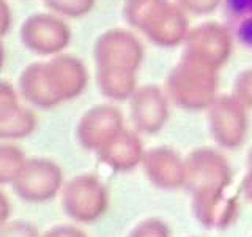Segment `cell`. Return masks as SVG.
Masks as SVG:
<instances>
[{
	"label": "cell",
	"mask_w": 252,
	"mask_h": 237,
	"mask_svg": "<svg viewBox=\"0 0 252 237\" xmlns=\"http://www.w3.org/2000/svg\"><path fill=\"white\" fill-rule=\"evenodd\" d=\"M36 126L35 114L30 109L19 106V109L8 118L5 123L0 125V139H22L33 133Z\"/></svg>",
	"instance_id": "cell-10"
},
{
	"label": "cell",
	"mask_w": 252,
	"mask_h": 237,
	"mask_svg": "<svg viewBox=\"0 0 252 237\" xmlns=\"http://www.w3.org/2000/svg\"><path fill=\"white\" fill-rule=\"evenodd\" d=\"M3 60H5V49H3L2 41H0V70L3 67Z\"/></svg>",
	"instance_id": "cell-19"
},
{
	"label": "cell",
	"mask_w": 252,
	"mask_h": 237,
	"mask_svg": "<svg viewBox=\"0 0 252 237\" xmlns=\"http://www.w3.org/2000/svg\"><path fill=\"white\" fill-rule=\"evenodd\" d=\"M87 84V70L81 59L69 54L55 55L47 62H35L22 70L19 92L36 108L49 109L77 97Z\"/></svg>",
	"instance_id": "cell-1"
},
{
	"label": "cell",
	"mask_w": 252,
	"mask_h": 237,
	"mask_svg": "<svg viewBox=\"0 0 252 237\" xmlns=\"http://www.w3.org/2000/svg\"><path fill=\"white\" fill-rule=\"evenodd\" d=\"M222 5L232 37L252 49V0H222Z\"/></svg>",
	"instance_id": "cell-8"
},
{
	"label": "cell",
	"mask_w": 252,
	"mask_h": 237,
	"mask_svg": "<svg viewBox=\"0 0 252 237\" xmlns=\"http://www.w3.org/2000/svg\"><path fill=\"white\" fill-rule=\"evenodd\" d=\"M185 57L216 67L224 63L232 52L233 37L225 24L207 21L189 29L185 38Z\"/></svg>",
	"instance_id": "cell-4"
},
{
	"label": "cell",
	"mask_w": 252,
	"mask_h": 237,
	"mask_svg": "<svg viewBox=\"0 0 252 237\" xmlns=\"http://www.w3.org/2000/svg\"><path fill=\"white\" fill-rule=\"evenodd\" d=\"M43 237H84V236L73 228L59 226V228L51 229V231H47Z\"/></svg>",
	"instance_id": "cell-17"
},
{
	"label": "cell",
	"mask_w": 252,
	"mask_h": 237,
	"mask_svg": "<svg viewBox=\"0 0 252 237\" xmlns=\"http://www.w3.org/2000/svg\"><path fill=\"white\" fill-rule=\"evenodd\" d=\"M11 24V11L10 6H8L6 0H0V38H2L8 29H10Z\"/></svg>",
	"instance_id": "cell-16"
},
{
	"label": "cell",
	"mask_w": 252,
	"mask_h": 237,
	"mask_svg": "<svg viewBox=\"0 0 252 237\" xmlns=\"http://www.w3.org/2000/svg\"><path fill=\"white\" fill-rule=\"evenodd\" d=\"M10 212H11L10 201H8V198L3 192H0V228L10 218Z\"/></svg>",
	"instance_id": "cell-18"
},
{
	"label": "cell",
	"mask_w": 252,
	"mask_h": 237,
	"mask_svg": "<svg viewBox=\"0 0 252 237\" xmlns=\"http://www.w3.org/2000/svg\"><path fill=\"white\" fill-rule=\"evenodd\" d=\"M0 237H39L38 229L29 221L14 220L6 221L0 228Z\"/></svg>",
	"instance_id": "cell-15"
},
{
	"label": "cell",
	"mask_w": 252,
	"mask_h": 237,
	"mask_svg": "<svg viewBox=\"0 0 252 237\" xmlns=\"http://www.w3.org/2000/svg\"><path fill=\"white\" fill-rule=\"evenodd\" d=\"M123 19L158 46L185 41L189 32L188 13L175 0H125Z\"/></svg>",
	"instance_id": "cell-3"
},
{
	"label": "cell",
	"mask_w": 252,
	"mask_h": 237,
	"mask_svg": "<svg viewBox=\"0 0 252 237\" xmlns=\"http://www.w3.org/2000/svg\"><path fill=\"white\" fill-rule=\"evenodd\" d=\"M18 93H16L14 87L0 79V125L5 123L16 111L19 109Z\"/></svg>",
	"instance_id": "cell-13"
},
{
	"label": "cell",
	"mask_w": 252,
	"mask_h": 237,
	"mask_svg": "<svg viewBox=\"0 0 252 237\" xmlns=\"http://www.w3.org/2000/svg\"><path fill=\"white\" fill-rule=\"evenodd\" d=\"M175 2L188 14L205 16L215 13L218 6L222 3V0H175Z\"/></svg>",
	"instance_id": "cell-14"
},
{
	"label": "cell",
	"mask_w": 252,
	"mask_h": 237,
	"mask_svg": "<svg viewBox=\"0 0 252 237\" xmlns=\"http://www.w3.org/2000/svg\"><path fill=\"white\" fill-rule=\"evenodd\" d=\"M117 120L115 109L109 106H96L90 109L79 123V138H81L84 146H93L99 139L101 134H104L112 123Z\"/></svg>",
	"instance_id": "cell-9"
},
{
	"label": "cell",
	"mask_w": 252,
	"mask_h": 237,
	"mask_svg": "<svg viewBox=\"0 0 252 237\" xmlns=\"http://www.w3.org/2000/svg\"><path fill=\"white\" fill-rule=\"evenodd\" d=\"M93 57L101 92L110 98L122 100L132 89L134 71L144 57V47L132 32L109 29L94 41Z\"/></svg>",
	"instance_id": "cell-2"
},
{
	"label": "cell",
	"mask_w": 252,
	"mask_h": 237,
	"mask_svg": "<svg viewBox=\"0 0 252 237\" xmlns=\"http://www.w3.org/2000/svg\"><path fill=\"white\" fill-rule=\"evenodd\" d=\"M99 188L92 179L81 177L66 187L63 205L69 215L79 220H90L99 210Z\"/></svg>",
	"instance_id": "cell-7"
},
{
	"label": "cell",
	"mask_w": 252,
	"mask_h": 237,
	"mask_svg": "<svg viewBox=\"0 0 252 237\" xmlns=\"http://www.w3.org/2000/svg\"><path fill=\"white\" fill-rule=\"evenodd\" d=\"M43 3L57 14L66 18H81L93 10L94 0H43Z\"/></svg>",
	"instance_id": "cell-12"
},
{
	"label": "cell",
	"mask_w": 252,
	"mask_h": 237,
	"mask_svg": "<svg viewBox=\"0 0 252 237\" xmlns=\"http://www.w3.org/2000/svg\"><path fill=\"white\" fill-rule=\"evenodd\" d=\"M26 161V157L19 147L0 144V185L13 184Z\"/></svg>",
	"instance_id": "cell-11"
},
{
	"label": "cell",
	"mask_w": 252,
	"mask_h": 237,
	"mask_svg": "<svg viewBox=\"0 0 252 237\" xmlns=\"http://www.w3.org/2000/svg\"><path fill=\"white\" fill-rule=\"evenodd\" d=\"M21 43L39 55H52L63 51L71 41V29L52 13H35L22 22Z\"/></svg>",
	"instance_id": "cell-5"
},
{
	"label": "cell",
	"mask_w": 252,
	"mask_h": 237,
	"mask_svg": "<svg viewBox=\"0 0 252 237\" xmlns=\"http://www.w3.org/2000/svg\"><path fill=\"white\" fill-rule=\"evenodd\" d=\"M62 184L60 168L46 158H32L24 163L13 182V190L26 202H46L52 199Z\"/></svg>",
	"instance_id": "cell-6"
}]
</instances>
